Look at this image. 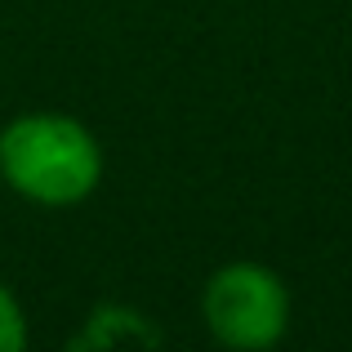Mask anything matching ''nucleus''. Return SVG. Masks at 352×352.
I'll list each match as a JSON object with an SVG mask.
<instances>
[{
  "instance_id": "nucleus-1",
  "label": "nucleus",
  "mask_w": 352,
  "mask_h": 352,
  "mask_svg": "<svg viewBox=\"0 0 352 352\" xmlns=\"http://www.w3.org/2000/svg\"><path fill=\"white\" fill-rule=\"evenodd\" d=\"M103 170V143L67 112H18L0 125V183L41 210L89 201Z\"/></svg>"
},
{
  "instance_id": "nucleus-2",
  "label": "nucleus",
  "mask_w": 352,
  "mask_h": 352,
  "mask_svg": "<svg viewBox=\"0 0 352 352\" xmlns=\"http://www.w3.org/2000/svg\"><path fill=\"white\" fill-rule=\"evenodd\" d=\"M290 285L258 258H232L201 285V326L232 352H267L290 335Z\"/></svg>"
},
{
  "instance_id": "nucleus-3",
  "label": "nucleus",
  "mask_w": 352,
  "mask_h": 352,
  "mask_svg": "<svg viewBox=\"0 0 352 352\" xmlns=\"http://www.w3.org/2000/svg\"><path fill=\"white\" fill-rule=\"evenodd\" d=\"M161 326L147 317L143 308L129 303H98L85 317V326L72 335L76 352H107V348H156L161 344Z\"/></svg>"
},
{
  "instance_id": "nucleus-4",
  "label": "nucleus",
  "mask_w": 352,
  "mask_h": 352,
  "mask_svg": "<svg viewBox=\"0 0 352 352\" xmlns=\"http://www.w3.org/2000/svg\"><path fill=\"white\" fill-rule=\"evenodd\" d=\"M27 339H32V326H27L23 303H18V294L0 281V352H23Z\"/></svg>"
}]
</instances>
